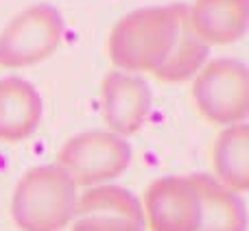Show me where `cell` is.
<instances>
[{
	"instance_id": "7c38bea8",
	"label": "cell",
	"mask_w": 249,
	"mask_h": 231,
	"mask_svg": "<svg viewBox=\"0 0 249 231\" xmlns=\"http://www.w3.org/2000/svg\"><path fill=\"white\" fill-rule=\"evenodd\" d=\"M212 162L221 185L236 194L249 188V129L245 122L232 124L221 133Z\"/></svg>"
},
{
	"instance_id": "277c9868",
	"label": "cell",
	"mask_w": 249,
	"mask_h": 231,
	"mask_svg": "<svg viewBox=\"0 0 249 231\" xmlns=\"http://www.w3.org/2000/svg\"><path fill=\"white\" fill-rule=\"evenodd\" d=\"M199 114L214 124H238L249 114V72L241 61H210L193 83Z\"/></svg>"
},
{
	"instance_id": "6da1fadb",
	"label": "cell",
	"mask_w": 249,
	"mask_h": 231,
	"mask_svg": "<svg viewBox=\"0 0 249 231\" xmlns=\"http://www.w3.org/2000/svg\"><path fill=\"white\" fill-rule=\"evenodd\" d=\"M109 57L127 72H151L160 81L177 83L193 77L208 57L193 31L186 4L146 7L127 13L109 33Z\"/></svg>"
},
{
	"instance_id": "8992f818",
	"label": "cell",
	"mask_w": 249,
	"mask_h": 231,
	"mask_svg": "<svg viewBox=\"0 0 249 231\" xmlns=\"http://www.w3.org/2000/svg\"><path fill=\"white\" fill-rule=\"evenodd\" d=\"M144 214L151 231H199L201 198L190 177H162L149 185Z\"/></svg>"
},
{
	"instance_id": "30bf717a",
	"label": "cell",
	"mask_w": 249,
	"mask_h": 231,
	"mask_svg": "<svg viewBox=\"0 0 249 231\" xmlns=\"http://www.w3.org/2000/svg\"><path fill=\"white\" fill-rule=\"evenodd\" d=\"M42 120V99L29 81L0 79V140L20 142L37 129Z\"/></svg>"
},
{
	"instance_id": "8fae6325",
	"label": "cell",
	"mask_w": 249,
	"mask_h": 231,
	"mask_svg": "<svg viewBox=\"0 0 249 231\" xmlns=\"http://www.w3.org/2000/svg\"><path fill=\"white\" fill-rule=\"evenodd\" d=\"M201 198L199 231H245V203L210 175H190Z\"/></svg>"
},
{
	"instance_id": "5b68a950",
	"label": "cell",
	"mask_w": 249,
	"mask_h": 231,
	"mask_svg": "<svg viewBox=\"0 0 249 231\" xmlns=\"http://www.w3.org/2000/svg\"><path fill=\"white\" fill-rule=\"evenodd\" d=\"M64 22L55 7L35 4L18 13L0 33V66L22 68L46 59L61 42Z\"/></svg>"
},
{
	"instance_id": "ba28073f",
	"label": "cell",
	"mask_w": 249,
	"mask_h": 231,
	"mask_svg": "<svg viewBox=\"0 0 249 231\" xmlns=\"http://www.w3.org/2000/svg\"><path fill=\"white\" fill-rule=\"evenodd\" d=\"M101 107L114 135H131L149 118L153 94L142 79L112 70L101 83Z\"/></svg>"
},
{
	"instance_id": "52a82bcc",
	"label": "cell",
	"mask_w": 249,
	"mask_h": 231,
	"mask_svg": "<svg viewBox=\"0 0 249 231\" xmlns=\"http://www.w3.org/2000/svg\"><path fill=\"white\" fill-rule=\"evenodd\" d=\"M70 231H144V214L129 190L116 185L92 188L77 198Z\"/></svg>"
},
{
	"instance_id": "9c48e42d",
	"label": "cell",
	"mask_w": 249,
	"mask_h": 231,
	"mask_svg": "<svg viewBox=\"0 0 249 231\" xmlns=\"http://www.w3.org/2000/svg\"><path fill=\"white\" fill-rule=\"evenodd\" d=\"M188 20L203 44L238 42L247 33L249 0H195Z\"/></svg>"
},
{
	"instance_id": "3957f363",
	"label": "cell",
	"mask_w": 249,
	"mask_h": 231,
	"mask_svg": "<svg viewBox=\"0 0 249 231\" xmlns=\"http://www.w3.org/2000/svg\"><path fill=\"white\" fill-rule=\"evenodd\" d=\"M131 164V146L114 133H81L61 146L57 164L74 185H96L116 179Z\"/></svg>"
},
{
	"instance_id": "7a4b0ae2",
	"label": "cell",
	"mask_w": 249,
	"mask_h": 231,
	"mask_svg": "<svg viewBox=\"0 0 249 231\" xmlns=\"http://www.w3.org/2000/svg\"><path fill=\"white\" fill-rule=\"evenodd\" d=\"M77 210V185L59 166H35L18 181L11 216L22 231H61Z\"/></svg>"
}]
</instances>
